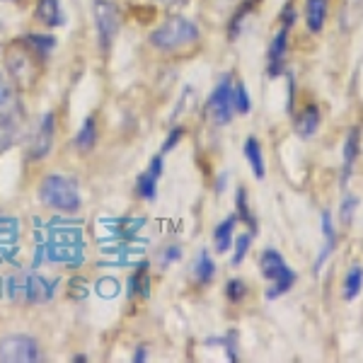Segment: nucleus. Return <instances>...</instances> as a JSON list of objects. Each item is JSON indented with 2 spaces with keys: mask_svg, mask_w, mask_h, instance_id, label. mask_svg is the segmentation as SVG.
<instances>
[{
  "mask_svg": "<svg viewBox=\"0 0 363 363\" xmlns=\"http://www.w3.org/2000/svg\"><path fill=\"white\" fill-rule=\"evenodd\" d=\"M39 199H42L44 206L63 211V213H75L83 203L78 182L73 177H66V174H46L44 182L39 184Z\"/></svg>",
  "mask_w": 363,
  "mask_h": 363,
  "instance_id": "1",
  "label": "nucleus"
},
{
  "mask_svg": "<svg viewBox=\"0 0 363 363\" xmlns=\"http://www.w3.org/2000/svg\"><path fill=\"white\" fill-rule=\"evenodd\" d=\"M201 32L191 20L184 17H169L165 25H160L150 34V44L160 51H179L184 46H191L199 42Z\"/></svg>",
  "mask_w": 363,
  "mask_h": 363,
  "instance_id": "2",
  "label": "nucleus"
},
{
  "mask_svg": "<svg viewBox=\"0 0 363 363\" xmlns=\"http://www.w3.org/2000/svg\"><path fill=\"white\" fill-rule=\"evenodd\" d=\"M259 272L267 281H272V289H267L269 301H277L279 296L289 294L296 286V272L286 264V259L277 250H264L259 257Z\"/></svg>",
  "mask_w": 363,
  "mask_h": 363,
  "instance_id": "3",
  "label": "nucleus"
},
{
  "mask_svg": "<svg viewBox=\"0 0 363 363\" xmlns=\"http://www.w3.org/2000/svg\"><path fill=\"white\" fill-rule=\"evenodd\" d=\"M34 54H37V51H34L32 46L20 44V42H15L8 51H5V63H8V70L17 85L29 87L34 80H37L39 63H37V56Z\"/></svg>",
  "mask_w": 363,
  "mask_h": 363,
  "instance_id": "4",
  "label": "nucleus"
},
{
  "mask_svg": "<svg viewBox=\"0 0 363 363\" xmlns=\"http://www.w3.org/2000/svg\"><path fill=\"white\" fill-rule=\"evenodd\" d=\"M208 114L211 119L218 126H228L233 119V112H235V85H233L230 75H223L220 83L213 87L208 97Z\"/></svg>",
  "mask_w": 363,
  "mask_h": 363,
  "instance_id": "5",
  "label": "nucleus"
},
{
  "mask_svg": "<svg viewBox=\"0 0 363 363\" xmlns=\"http://www.w3.org/2000/svg\"><path fill=\"white\" fill-rule=\"evenodd\" d=\"M42 359L39 344L27 335H8L0 339V361L5 363H34Z\"/></svg>",
  "mask_w": 363,
  "mask_h": 363,
  "instance_id": "6",
  "label": "nucleus"
},
{
  "mask_svg": "<svg viewBox=\"0 0 363 363\" xmlns=\"http://www.w3.org/2000/svg\"><path fill=\"white\" fill-rule=\"evenodd\" d=\"M95 29L102 49H109L121 29V15L114 0H95Z\"/></svg>",
  "mask_w": 363,
  "mask_h": 363,
  "instance_id": "7",
  "label": "nucleus"
},
{
  "mask_svg": "<svg viewBox=\"0 0 363 363\" xmlns=\"http://www.w3.org/2000/svg\"><path fill=\"white\" fill-rule=\"evenodd\" d=\"M286 54H289V27H281L269 46V75L279 78L286 70Z\"/></svg>",
  "mask_w": 363,
  "mask_h": 363,
  "instance_id": "8",
  "label": "nucleus"
},
{
  "mask_svg": "<svg viewBox=\"0 0 363 363\" xmlns=\"http://www.w3.org/2000/svg\"><path fill=\"white\" fill-rule=\"evenodd\" d=\"M320 124H322L320 107L315 102H308L306 107L301 109V114L296 116V133L303 140H308V138H313L315 133L320 131Z\"/></svg>",
  "mask_w": 363,
  "mask_h": 363,
  "instance_id": "9",
  "label": "nucleus"
},
{
  "mask_svg": "<svg viewBox=\"0 0 363 363\" xmlns=\"http://www.w3.org/2000/svg\"><path fill=\"white\" fill-rule=\"evenodd\" d=\"M359 150H361V131L359 128H351L347 133V140H344V155H342V186H347V182L354 172V165H356V157H359Z\"/></svg>",
  "mask_w": 363,
  "mask_h": 363,
  "instance_id": "10",
  "label": "nucleus"
},
{
  "mask_svg": "<svg viewBox=\"0 0 363 363\" xmlns=\"http://www.w3.org/2000/svg\"><path fill=\"white\" fill-rule=\"evenodd\" d=\"M330 0H306V27L310 34H320L325 29Z\"/></svg>",
  "mask_w": 363,
  "mask_h": 363,
  "instance_id": "11",
  "label": "nucleus"
},
{
  "mask_svg": "<svg viewBox=\"0 0 363 363\" xmlns=\"http://www.w3.org/2000/svg\"><path fill=\"white\" fill-rule=\"evenodd\" d=\"M54 133H56L54 114H44L42 124H39V131H37V138H34V145H32V157H44L49 153L51 145H54Z\"/></svg>",
  "mask_w": 363,
  "mask_h": 363,
  "instance_id": "12",
  "label": "nucleus"
},
{
  "mask_svg": "<svg viewBox=\"0 0 363 363\" xmlns=\"http://www.w3.org/2000/svg\"><path fill=\"white\" fill-rule=\"evenodd\" d=\"M235 225H238V213H230L223 223L216 225L213 245H216V252H218V255H225V252L233 247V233H235Z\"/></svg>",
  "mask_w": 363,
  "mask_h": 363,
  "instance_id": "13",
  "label": "nucleus"
},
{
  "mask_svg": "<svg viewBox=\"0 0 363 363\" xmlns=\"http://www.w3.org/2000/svg\"><path fill=\"white\" fill-rule=\"evenodd\" d=\"M34 15H37V20L46 27H61L63 25L61 0H39Z\"/></svg>",
  "mask_w": 363,
  "mask_h": 363,
  "instance_id": "14",
  "label": "nucleus"
},
{
  "mask_svg": "<svg viewBox=\"0 0 363 363\" xmlns=\"http://www.w3.org/2000/svg\"><path fill=\"white\" fill-rule=\"evenodd\" d=\"M322 235H325V247L320 252V259H318V269H322L327 259H330V255L335 252L337 247V230H335V220H332V213L330 211H322Z\"/></svg>",
  "mask_w": 363,
  "mask_h": 363,
  "instance_id": "15",
  "label": "nucleus"
},
{
  "mask_svg": "<svg viewBox=\"0 0 363 363\" xmlns=\"http://www.w3.org/2000/svg\"><path fill=\"white\" fill-rule=\"evenodd\" d=\"M245 157H247L252 172H255L257 179L267 177V162H264V153H262V145L255 136H250L245 140Z\"/></svg>",
  "mask_w": 363,
  "mask_h": 363,
  "instance_id": "16",
  "label": "nucleus"
},
{
  "mask_svg": "<svg viewBox=\"0 0 363 363\" xmlns=\"http://www.w3.org/2000/svg\"><path fill=\"white\" fill-rule=\"evenodd\" d=\"M363 289V267H351L344 277V286H342V298L347 303L356 301Z\"/></svg>",
  "mask_w": 363,
  "mask_h": 363,
  "instance_id": "17",
  "label": "nucleus"
},
{
  "mask_svg": "<svg viewBox=\"0 0 363 363\" xmlns=\"http://www.w3.org/2000/svg\"><path fill=\"white\" fill-rule=\"evenodd\" d=\"M97 143V126H95V119L92 116H87L83 128L78 131V136L73 138V145L78 150H83V153H87V150H92Z\"/></svg>",
  "mask_w": 363,
  "mask_h": 363,
  "instance_id": "18",
  "label": "nucleus"
},
{
  "mask_svg": "<svg viewBox=\"0 0 363 363\" xmlns=\"http://www.w3.org/2000/svg\"><path fill=\"white\" fill-rule=\"evenodd\" d=\"M194 274H196V279L201 281V284H211V281H213L216 264H213V259L208 257V252H201V255H199V259L194 264Z\"/></svg>",
  "mask_w": 363,
  "mask_h": 363,
  "instance_id": "19",
  "label": "nucleus"
},
{
  "mask_svg": "<svg viewBox=\"0 0 363 363\" xmlns=\"http://www.w3.org/2000/svg\"><path fill=\"white\" fill-rule=\"evenodd\" d=\"M136 189L145 201H155L157 199V177H153L150 172L140 174L138 182H136Z\"/></svg>",
  "mask_w": 363,
  "mask_h": 363,
  "instance_id": "20",
  "label": "nucleus"
},
{
  "mask_svg": "<svg viewBox=\"0 0 363 363\" xmlns=\"http://www.w3.org/2000/svg\"><path fill=\"white\" fill-rule=\"evenodd\" d=\"M233 245H235V252H233V257H230V264L240 267L245 262V257H247L250 247H252V235L250 233H245V235H240Z\"/></svg>",
  "mask_w": 363,
  "mask_h": 363,
  "instance_id": "21",
  "label": "nucleus"
},
{
  "mask_svg": "<svg viewBox=\"0 0 363 363\" xmlns=\"http://www.w3.org/2000/svg\"><path fill=\"white\" fill-rule=\"evenodd\" d=\"M356 208H359V199L351 196V194H349V196H344L342 208H339V220H342L344 225H351V223H354Z\"/></svg>",
  "mask_w": 363,
  "mask_h": 363,
  "instance_id": "22",
  "label": "nucleus"
},
{
  "mask_svg": "<svg viewBox=\"0 0 363 363\" xmlns=\"http://www.w3.org/2000/svg\"><path fill=\"white\" fill-rule=\"evenodd\" d=\"M225 296H228V301H230V303H240L245 296H247V284H245V281H240V279H230V281H228V286H225Z\"/></svg>",
  "mask_w": 363,
  "mask_h": 363,
  "instance_id": "23",
  "label": "nucleus"
},
{
  "mask_svg": "<svg viewBox=\"0 0 363 363\" xmlns=\"http://www.w3.org/2000/svg\"><path fill=\"white\" fill-rule=\"evenodd\" d=\"M235 201H238V218H242L250 228H255V216H252V211L247 206V191L238 189V199H235Z\"/></svg>",
  "mask_w": 363,
  "mask_h": 363,
  "instance_id": "24",
  "label": "nucleus"
},
{
  "mask_svg": "<svg viewBox=\"0 0 363 363\" xmlns=\"http://www.w3.org/2000/svg\"><path fill=\"white\" fill-rule=\"evenodd\" d=\"M235 112H240V114L252 112V99L247 95V87H245L242 83L235 85Z\"/></svg>",
  "mask_w": 363,
  "mask_h": 363,
  "instance_id": "25",
  "label": "nucleus"
},
{
  "mask_svg": "<svg viewBox=\"0 0 363 363\" xmlns=\"http://www.w3.org/2000/svg\"><path fill=\"white\" fill-rule=\"evenodd\" d=\"M27 42H32V49L37 51V54H44V51H51L54 49V39L51 37H37V34H32V37H27Z\"/></svg>",
  "mask_w": 363,
  "mask_h": 363,
  "instance_id": "26",
  "label": "nucleus"
},
{
  "mask_svg": "<svg viewBox=\"0 0 363 363\" xmlns=\"http://www.w3.org/2000/svg\"><path fill=\"white\" fill-rule=\"evenodd\" d=\"M10 97H13V92H10V85L5 83V78L0 75V112H3V109L10 104Z\"/></svg>",
  "mask_w": 363,
  "mask_h": 363,
  "instance_id": "27",
  "label": "nucleus"
},
{
  "mask_svg": "<svg viewBox=\"0 0 363 363\" xmlns=\"http://www.w3.org/2000/svg\"><path fill=\"white\" fill-rule=\"evenodd\" d=\"M296 22V13H294V5H286L284 13H281V27H294Z\"/></svg>",
  "mask_w": 363,
  "mask_h": 363,
  "instance_id": "28",
  "label": "nucleus"
},
{
  "mask_svg": "<svg viewBox=\"0 0 363 363\" xmlns=\"http://www.w3.org/2000/svg\"><path fill=\"white\" fill-rule=\"evenodd\" d=\"M182 133H184V131H182V128H174V131H172V133H169L167 143H165V145H162V150H172V145H177V143H179Z\"/></svg>",
  "mask_w": 363,
  "mask_h": 363,
  "instance_id": "29",
  "label": "nucleus"
},
{
  "mask_svg": "<svg viewBox=\"0 0 363 363\" xmlns=\"http://www.w3.org/2000/svg\"><path fill=\"white\" fill-rule=\"evenodd\" d=\"M179 257H182V250L179 247H167L165 250V259H162V262H165V264H169V262H177Z\"/></svg>",
  "mask_w": 363,
  "mask_h": 363,
  "instance_id": "30",
  "label": "nucleus"
},
{
  "mask_svg": "<svg viewBox=\"0 0 363 363\" xmlns=\"http://www.w3.org/2000/svg\"><path fill=\"white\" fill-rule=\"evenodd\" d=\"M160 172H162V157L157 155V157H153V162H150V174H153V177H160Z\"/></svg>",
  "mask_w": 363,
  "mask_h": 363,
  "instance_id": "31",
  "label": "nucleus"
},
{
  "mask_svg": "<svg viewBox=\"0 0 363 363\" xmlns=\"http://www.w3.org/2000/svg\"><path fill=\"white\" fill-rule=\"evenodd\" d=\"M233 335H235V332H230V335H228V342H233ZM228 359L238 361V354H235V349H233V347H230V351H228Z\"/></svg>",
  "mask_w": 363,
  "mask_h": 363,
  "instance_id": "32",
  "label": "nucleus"
},
{
  "mask_svg": "<svg viewBox=\"0 0 363 363\" xmlns=\"http://www.w3.org/2000/svg\"><path fill=\"white\" fill-rule=\"evenodd\" d=\"M136 361H145V349H140V351H138V356H136Z\"/></svg>",
  "mask_w": 363,
  "mask_h": 363,
  "instance_id": "33",
  "label": "nucleus"
}]
</instances>
